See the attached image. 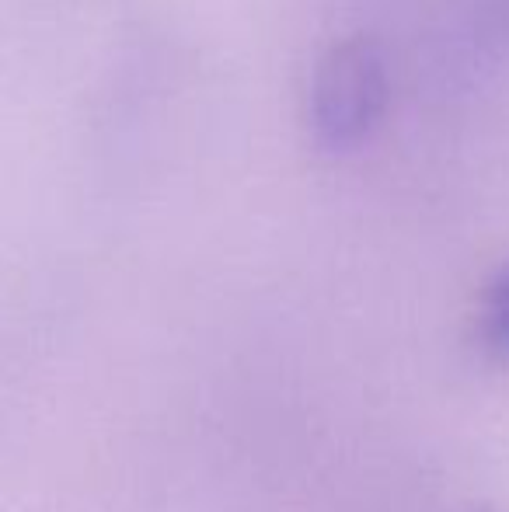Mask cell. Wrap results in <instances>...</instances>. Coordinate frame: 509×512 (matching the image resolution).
I'll list each match as a JSON object with an SVG mask.
<instances>
[{
  "label": "cell",
  "mask_w": 509,
  "mask_h": 512,
  "mask_svg": "<svg viewBox=\"0 0 509 512\" xmlns=\"http://www.w3.org/2000/svg\"><path fill=\"white\" fill-rule=\"evenodd\" d=\"M391 108V74L374 39L346 35L318 56L307 88V126L328 154L360 150Z\"/></svg>",
  "instance_id": "obj_1"
},
{
  "label": "cell",
  "mask_w": 509,
  "mask_h": 512,
  "mask_svg": "<svg viewBox=\"0 0 509 512\" xmlns=\"http://www.w3.org/2000/svg\"><path fill=\"white\" fill-rule=\"evenodd\" d=\"M478 338H482L485 352L496 359H509V265L489 286V297L482 307V324H478Z\"/></svg>",
  "instance_id": "obj_2"
},
{
  "label": "cell",
  "mask_w": 509,
  "mask_h": 512,
  "mask_svg": "<svg viewBox=\"0 0 509 512\" xmlns=\"http://www.w3.org/2000/svg\"><path fill=\"white\" fill-rule=\"evenodd\" d=\"M478 21L492 28V39H509V0H478Z\"/></svg>",
  "instance_id": "obj_3"
}]
</instances>
